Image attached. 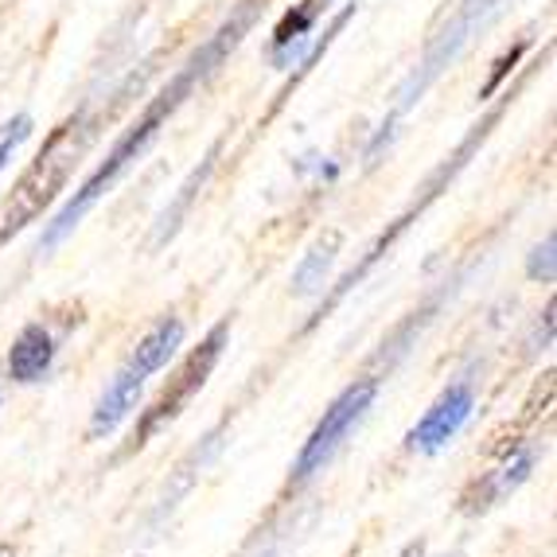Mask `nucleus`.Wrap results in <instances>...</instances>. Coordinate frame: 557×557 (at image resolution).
I'll list each match as a JSON object with an SVG mask.
<instances>
[{"label": "nucleus", "mask_w": 557, "mask_h": 557, "mask_svg": "<svg viewBox=\"0 0 557 557\" xmlns=\"http://www.w3.org/2000/svg\"><path fill=\"white\" fill-rule=\"evenodd\" d=\"M258 9H261V0H242V9L234 12V16L226 20L223 28L214 32V36L207 39L203 47H199L196 55L180 66L176 75H172V83H168L164 90H160L157 98L145 106V113H140L129 129H125V137L113 145L110 157L94 168V176L86 180L83 187H78L75 196H71V203H66L63 211L51 219V226L44 231V246H55V242H63L66 234L83 223V214L90 211V207L98 203V199H102L106 191H110V187L117 184V180L125 176V172H129V168L137 164L140 157H145V152H149V145L160 137V129L168 125V117H172V113H176L180 106L187 102V94L196 90V86L203 83L207 75H214V66L223 63L234 47L242 44V36L250 32L253 16H258Z\"/></svg>", "instance_id": "f257e3e1"}, {"label": "nucleus", "mask_w": 557, "mask_h": 557, "mask_svg": "<svg viewBox=\"0 0 557 557\" xmlns=\"http://www.w3.org/2000/svg\"><path fill=\"white\" fill-rule=\"evenodd\" d=\"M75 129L78 121L63 125V129L51 137L44 152L36 157V164L20 176V184L12 187L9 203L0 211V246L9 238H16L24 226H32L47 207L55 203V196L66 187L71 172H75V157H78V145H75Z\"/></svg>", "instance_id": "f03ea898"}, {"label": "nucleus", "mask_w": 557, "mask_h": 557, "mask_svg": "<svg viewBox=\"0 0 557 557\" xmlns=\"http://www.w3.org/2000/svg\"><path fill=\"white\" fill-rule=\"evenodd\" d=\"M226 344H231V324H214L211 332H207V339L196 347V351L187 355L184 367L176 371V379L168 382L164 394H160L157 401L149 406V413L140 418L137 433H133V448H140L145 441L157 433L160 425H168V421H176L180 413L187 409V401L196 398L199 391L207 386V379H211V371L219 367V359H223Z\"/></svg>", "instance_id": "7ed1b4c3"}, {"label": "nucleus", "mask_w": 557, "mask_h": 557, "mask_svg": "<svg viewBox=\"0 0 557 557\" xmlns=\"http://www.w3.org/2000/svg\"><path fill=\"white\" fill-rule=\"evenodd\" d=\"M374 394H379V382H374V379L351 382V386H347V391L324 409V418L317 421L312 437L305 441V448H300V456H297V465H293V480L305 483V480H312L317 472H324V465L332 460L335 453H339V445L347 441V433H351V429L367 418V409L374 406Z\"/></svg>", "instance_id": "20e7f679"}, {"label": "nucleus", "mask_w": 557, "mask_h": 557, "mask_svg": "<svg viewBox=\"0 0 557 557\" xmlns=\"http://www.w3.org/2000/svg\"><path fill=\"white\" fill-rule=\"evenodd\" d=\"M503 4H507V0H465V4H460V12H456V16L448 20V28L441 32V36L433 39V44H429V51H425V59H421V66L413 71V78L406 83V90L398 94L401 102H398V110H394V113L409 110V106L418 102L421 94L429 90V83H433V78H437L441 71H445V66L453 63V59L460 55V51H465L468 39H472L475 32H480L483 24H487V20H492L495 12L503 9Z\"/></svg>", "instance_id": "39448f33"}, {"label": "nucleus", "mask_w": 557, "mask_h": 557, "mask_svg": "<svg viewBox=\"0 0 557 557\" xmlns=\"http://www.w3.org/2000/svg\"><path fill=\"white\" fill-rule=\"evenodd\" d=\"M472 409H475V391L468 382H453V386L425 409V418L413 425L409 445L418 448V453H441V448L468 425Z\"/></svg>", "instance_id": "423d86ee"}, {"label": "nucleus", "mask_w": 557, "mask_h": 557, "mask_svg": "<svg viewBox=\"0 0 557 557\" xmlns=\"http://www.w3.org/2000/svg\"><path fill=\"white\" fill-rule=\"evenodd\" d=\"M140 391H145V374L133 371L129 362H121L117 374L110 379V386L102 391V398H98V406H94V413H90V437L94 441L110 437L113 429L137 409Z\"/></svg>", "instance_id": "0eeeda50"}, {"label": "nucleus", "mask_w": 557, "mask_h": 557, "mask_svg": "<svg viewBox=\"0 0 557 557\" xmlns=\"http://www.w3.org/2000/svg\"><path fill=\"white\" fill-rule=\"evenodd\" d=\"M55 362V339L44 324H28L16 335V344L9 351V374L12 382H39Z\"/></svg>", "instance_id": "6e6552de"}, {"label": "nucleus", "mask_w": 557, "mask_h": 557, "mask_svg": "<svg viewBox=\"0 0 557 557\" xmlns=\"http://www.w3.org/2000/svg\"><path fill=\"white\" fill-rule=\"evenodd\" d=\"M184 332H187L184 320L164 317L149 335H145V339H140L137 347H133V355L125 362H129L137 374H145V379H149V374H157L160 367H168V359L184 347Z\"/></svg>", "instance_id": "1a4fd4ad"}, {"label": "nucleus", "mask_w": 557, "mask_h": 557, "mask_svg": "<svg viewBox=\"0 0 557 557\" xmlns=\"http://www.w3.org/2000/svg\"><path fill=\"white\" fill-rule=\"evenodd\" d=\"M335 253H339V234H327V238H320L317 246L305 253V261H300L297 273H293V293H297V297L320 293V285H324L335 265Z\"/></svg>", "instance_id": "9d476101"}, {"label": "nucleus", "mask_w": 557, "mask_h": 557, "mask_svg": "<svg viewBox=\"0 0 557 557\" xmlns=\"http://www.w3.org/2000/svg\"><path fill=\"white\" fill-rule=\"evenodd\" d=\"M530 468H534V453H515L511 460L492 475V483H487V499L495 503V499H503V495H511L515 487L530 475Z\"/></svg>", "instance_id": "9b49d317"}, {"label": "nucleus", "mask_w": 557, "mask_h": 557, "mask_svg": "<svg viewBox=\"0 0 557 557\" xmlns=\"http://www.w3.org/2000/svg\"><path fill=\"white\" fill-rule=\"evenodd\" d=\"M28 137H32V117H28V113H16L12 121H4V125H0V172H4V164L12 160V152H16Z\"/></svg>", "instance_id": "f8f14e48"}, {"label": "nucleus", "mask_w": 557, "mask_h": 557, "mask_svg": "<svg viewBox=\"0 0 557 557\" xmlns=\"http://www.w3.org/2000/svg\"><path fill=\"white\" fill-rule=\"evenodd\" d=\"M554 246H557V242H554V234H549V238L542 242L539 250L530 253L527 273H530L534 281H554Z\"/></svg>", "instance_id": "ddd939ff"}, {"label": "nucleus", "mask_w": 557, "mask_h": 557, "mask_svg": "<svg viewBox=\"0 0 557 557\" xmlns=\"http://www.w3.org/2000/svg\"><path fill=\"white\" fill-rule=\"evenodd\" d=\"M522 51H527V44L511 47V51H507V55H503L499 63H495V71H492V75H487V83H483L480 98H492V94L499 90V83H503V78H507V75H511V71H515V63H519V59H522Z\"/></svg>", "instance_id": "4468645a"}, {"label": "nucleus", "mask_w": 557, "mask_h": 557, "mask_svg": "<svg viewBox=\"0 0 557 557\" xmlns=\"http://www.w3.org/2000/svg\"><path fill=\"white\" fill-rule=\"evenodd\" d=\"M0 557H12V549H0Z\"/></svg>", "instance_id": "2eb2a0df"}]
</instances>
